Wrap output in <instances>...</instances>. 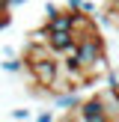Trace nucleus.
Returning a JSON list of instances; mask_svg holds the SVG:
<instances>
[{
  "instance_id": "f257e3e1",
  "label": "nucleus",
  "mask_w": 119,
  "mask_h": 122,
  "mask_svg": "<svg viewBox=\"0 0 119 122\" xmlns=\"http://www.w3.org/2000/svg\"><path fill=\"white\" fill-rule=\"evenodd\" d=\"M74 60H77V66H80L92 81H95L98 71H107V69H110V63H107V57H104V39H101V33L83 36V39L77 42Z\"/></svg>"
},
{
  "instance_id": "f03ea898",
  "label": "nucleus",
  "mask_w": 119,
  "mask_h": 122,
  "mask_svg": "<svg viewBox=\"0 0 119 122\" xmlns=\"http://www.w3.org/2000/svg\"><path fill=\"white\" fill-rule=\"evenodd\" d=\"M27 71H30V77H33L36 86L48 89L54 81H57V75H60V57H48V60H39V63H30Z\"/></svg>"
},
{
  "instance_id": "7ed1b4c3",
  "label": "nucleus",
  "mask_w": 119,
  "mask_h": 122,
  "mask_svg": "<svg viewBox=\"0 0 119 122\" xmlns=\"http://www.w3.org/2000/svg\"><path fill=\"white\" fill-rule=\"evenodd\" d=\"M74 113H77V122H110V116L104 113V107H101V101H98V95L83 98Z\"/></svg>"
},
{
  "instance_id": "20e7f679",
  "label": "nucleus",
  "mask_w": 119,
  "mask_h": 122,
  "mask_svg": "<svg viewBox=\"0 0 119 122\" xmlns=\"http://www.w3.org/2000/svg\"><path fill=\"white\" fill-rule=\"evenodd\" d=\"M95 95H98L104 113L110 116V122H119V89L116 86H104L101 92H95Z\"/></svg>"
},
{
  "instance_id": "39448f33",
  "label": "nucleus",
  "mask_w": 119,
  "mask_h": 122,
  "mask_svg": "<svg viewBox=\"0 0 119 122\" xmlns=\"http://www.w3.org/2000/svg\"><path fill=\"white\" fill-rule=\"evenodd\" d=\"M80 95H77V89H69V92H60V95H54V107H60V110H77L80 107Z\"/></svg>"
},
{
  "instance_id": "423d86ee",
  "label": "nucleus",
  "mask_w": 119,
  "mask_h": 122,
  "mask_svg": "<svg viewBox=\"0 0 119 122\" xmlns=\"http://www.w3.org/2000/svg\"><path fill=\"white\" fill-rule=\"evenodd\" d=\"M101 24L119 33V3H104V12H101Z\"/></svg>"
},
{
  "instance_id": "0eeeda50",
  "label": "nucleus",
  "mask_w": 119,
  "mask_h": 122,
  "mask_svg": "<svg viewBox=\"0 0 119 122\" xmlns=\"http://www.w3.org/2000/svg\"><path fill=\"white\" fill-rule=\"evenodd\" d=\"M0 69L9 71V75H18V71H27V60H21V57H9V60H3V63H0Z\"/></svg>"
},
{
  "instance_id": "6e6552de",
  "label": "nucleus",
  "mask_w": 119,
  "mask_h": 122,
  "mask_svg": "<svg viewBox=\"0 0 119 122\" xmlns=\"http://www.w3.org/2000/svg\"><path fill=\"white\" fill-rule=\"evenodd\" d=\"M12 116H15V122H27V119H30V110H27V107H15Z\"/></svg>"
},
{
  "instance_id": "1a4fd4ad",
  "label": "nucleus",
  "mask_w": 119,
  "mask_h": 122,
  "mask_svg": "<svg viewBox=\"0 0 119 122\" xmlns=\"http://www.w3.org/2000/svg\"><path fill=\"white\" fill-rule=\"evenodd\" d=\"M36 122H57V116H54L51 110H42L39 116H36Z\"/></svg>"
},
{
  "instance_id": "9d476101",
  "label": "nucleus",
  "mask_w": 119,
  "mask_h": 122,
  "mask_svg": "<svg viewBox=\"0 0 119 122\" xmlns=\"http://www.w3.org/2000/svg\"><path fill=\"white\" fill-rule=\"evenodd\" d=\"M9 24H12V15H9L6 9H0V30H3V27H9Z\"/></svg>"
},
{
  "instance_id": "9b49d317",
  "label": "nucleus",
  "mask_w": 119,
  "mask_h": 122,
  "mask_svg": "<svg viewBox=\"0 0 119 122\" xmlns=\"http://www.w3.org/2000/svg\"><path fill=\"white\" fill-rule=\"evenodd\" d=\"M107 3H119V0H107Z\"/></svg>"
}]
</instances>
